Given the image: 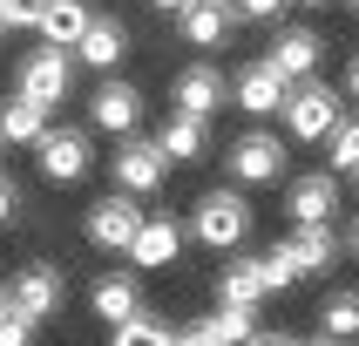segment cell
Wrapping results in <instances>:
<instances>
[{
	"instance_id": "cell-18",
	"label": "cell",
	"mask_w": 359,
	"mask_h": 346,
	"mask_svg": "<svg viewBox=\"0 0 359 346\" xmlns=\"http://www.w3.org/2000/svg\"><path fill=\"white\" fill-rule=\"evenodd\" d=\"M156 149L170 163H197L203 149H210V122L203 116H183V109H170L163 116V129H156Z\"/></svg>"
},
{
	"instance_id": "cell-39",
	"label": "cell",
	"mask_w": 359,
	"mask_h": 346,
	"mask_svg": "<svg viewBox=\"0 0 359 346\" xmlns=\"http://www.w3.org/2000/svg\"><path fill=\"white\" fill-rule=\"evenodd\" d=\"M346 177H353V190H359V163H353V170H346Z\"/></svg>"
},
{
	"instance_id": "cell-41",
	"label": "cell",
	"mask_w": 359,
	"mask_h": 346,
	"mask_svg": "<svg viewBox=\"0 0 359 346\" xmlns=\"http://www.w3.org/2000/svg\"><path fill=\"white\" fill-rule=\"evenodd\" d=\"M305 346H332V340H305Z\"/></svg>"
},
{
	"instance_id": "cell-25",
	"label": "cell",
	"mask_w": 359,
	"mask_h": 346,
	"mask_svg": "<svg viewBox=\"0 0 359 346\" xmlns=\"http://www.w3.org/2000/svg\"><path fill=\"white\" fill-rule=\"evenodd\" d=\"M210 333H217L224 346H244L251 333H258V312H244V305H217V312H210Z\"/></svg>"
},
{
	"instance_id": "cell-3",
	"label": "cell",
	"mask_w": 359,
	"mask_h": 346,
	"mask_svg": "<svg viewBox=\"0 0 359 346\" xmlns=\"http://www.w3.org/2000/svg\"><path fill=\"white\" fill-rule=\"evenodd\" d=\"M278 116H285V136L292 142H325L346 109H339V88H325V81L312 75V81H292V95H285Z\"/></svg>"
},
{
	"instance_id": "cell-19",
	"label": "cell",
	"mask_w": 359,
	"mask_h": 346,
	"mask_svg": "<svg viewBox=\"0 0 359 346\" xmlns=\"http://www.w3.org/2000/svg\"><path fill=\"white\" fill-rule=\"evenodd\" d=\"M264 299H271V292H264L258 258H231V265L217 272V305H244V312H258Z\"/></svg>"
},
{
	"instance_id": "cell-4",
	"label": "cell",
	"mask_w": 359,
	"mask_h": 346,
	"mask_svg": "<svg viewBox=\"0 0 359 346\" xmlns=\"http://www.w3.org/2000/svg\"><path fill=\"white\" fill-rule=\"evenodd\" d=\"M142 218H149V211H142V197L109 190V197H95L88 211H81V238L95 244V251H129V238H136Z\"/></svg>"
},
{
	"instance_id": "cell-5",
	"label": "cell",
	"mask_w": 359,
	"mask_h": 346,
	"mask_svg": "<svg viewBox=\"0 0 359 346\" xmlns=\"http://www.w3.org/2000/svg\"><path fill=\"white\" fill-rule=\"evenodd\" d=\"M109 177H116V190H129V197H156L163 177H170V157L156 149V136H122L116 157H109Z\"/></svg>"
},
{
	"instance_id": "cell-2",
	"label": "cell",
	"mask_w": 359,
	"mask_h": 346,
	"mask_svg": "<svg viewBox=\"0 0 359 346\" xmlns=\"http://www.w3.org/2000/svg\"><path fill=\"white\" fill-rule=\"evenodd\" d=\"M68 88H75V55L68 48H27V55L14 61V95L41 102V109H61L68 102Z\"/></svg>"
},
{
	"instance_id": "cell-34",
	"label": "cell",
	"mask_w": 359,
	"mask_h": 346,
	"mask_svg": "<svg viewBox=\"0 0 359 346\" xmlns=\"http://www.w3.org/2000/svg\"><path fill=\"white\" fill-rule=\"evenodd\" d=\"M346 95L359 102V55H353V68H346Z\"/></svg>"
},
{
	"instance_id": "cell-22",
	"label": "cell",
	"mask_w": 359,
	"mask_h": 346,
	"mask_svg": "<svg viewBox=\"0 0 359 346\" xmlns=\"http://www.w3.org/2000/svg\"><path fill=\"white\" fill-rule=\"evenodd\" d=\"M48 122H55V109H41V102H27V95L0 102V142H27V149H34Z\"/></svg>"
},
{
	"instance_id": "cell-9",
	"label": "cell",
	"mask_w": 359,
	"mask_h": 346,
	"mask_svg": "<svg viewBox=\"0 0 359 346\" xmlns=\"http://www.w3.org/2000/svg\"><path fill=\"white\" fill-rule=\"evenodd\" d=\"M88 122H95L102 136H116V142L136 136V129H142V88L122 81V75H109L95 95H88Z\"/></svg>"
},
{
	"instance_id": "cell-11",
	"label": "cell",
	"mask_w": 359,
	"mask_h": 346,
	"mask_svg": "<svg viewBox=\"0 0 359 346\" xmlns=\"http://www.w3.org/2000/svg\"><path fill=\"white\" fill-rule=\"evenodd\" d=\"M285 95H292V81H285L264 55H258V61H244V68H238V81H231V102H238L244 116H278V109H285Z\"/></svg>"
},
{
	"instance_id": "cell-31",
	"label": "cell",
	"mask_w": 359,
	"mask_h": 346,
	"mask_svg": "<svg viewBox=\"0 0 359 346\" xmlns=\"http://www.w3.org/2000/svg\"><path fill=\"white\" fill-rule=\"evenodd\" d=\"M170 346H224V340L210 333V319H190V326H177V333H170Z\"/></svg>"
},
{
	"instance_id": "cell-14",
	"label": "cell",
	"mask_w": 359,
	"mask_h": 346,
	"mask_svg": "<svg viewBox=\"0 0 359 346\" xmlns=\"http://www.w3.org/2000/svg\"><path fill=\"white\" fill-rule=\"evenodd\" d=\"M231 27H238V7H231V0H190L177 14V34L190 41V48H224Z\"/></svg>"
},
{
	"instance_id": "cell-33",
	"label": "cell",
	"mask_w": 359,
	"mask_h": 346,
	"mask_svg": "<svg viewBox=\"0 0 359 346\" xmlns=\"http://www.w3.org/2000/svg\"><path fill=\"white\" fill-rule=\"evenodd\" d=\"M244 346H299V340H285V333H251Z\"/></svg>"
},
{
	"instance_id": "cell-1",
	"label": "cell",
	"mask_w": 359,
	"mask_h": 346,
	"mask_svg": "<svg viewBox=\"0 0 359 346\" xmlns=\"http://www.w3.org/2000/svg\"><path fill=\"white\" fill-rule=\"evenodd\" d=\"M183 238H197L203 251H238L251 238V204H244V190H203L190 224H183Z\"/></svg>"
},
{
	"instance_id": "cell-10",
	"label": "cell",
	"mask_w": 359,
	"mask_h": 346,
	"mask_svg": "<svg viewBox=\"0 0 359 346\" xmlns=\"http://www.w3.org/2000/svg\"><path fill=\"white\" fill-rule=\"evenodd\" d=\"M75 55V68H95V75H116L122 61H129V20H109L95 14L88 27H81V41L68 48Z\"/></svg>"
},
{
	"instance_id": "cell-15",
	"label": "cell",
	"mask_w": 359,
	"mask_h": 346,
	"mask_svg": "<svg viewBox=\"0 0 359 346\" xmlns=\"http://www.w3.org/2000/svg\"><path fill=\"white\" fill-rule=\"evenodd\" d=\"M285 211H292V224H332V211H339V177H332V170L299 177L292 197H285Z\"/></svg>"
},
{
	"instance_id": "cell-24",
	"label": "cell",
	"mask_w": 359,
	"mask_h": 346,
	"mask_svg": "<svg viewBox=\"0 0 359 346\" xmlns=\"http://www.w3.org/2000/svg\"><path fill=\"white\" fill-rule=\"evenodd\" d=\"M353 333H359V292H325L319 340H353Z\"/></svg>"
},
{
	"instance_id": "cell-16",
	"label": "cell",
	"mask_w": 359,
	"mask_h": 346,
	"mask_svg": "<svg viewBox=\"0 0 359 346\" xmlns=\"http://www.w3.org/2000/svg\"><path fill=\"white\" fill-rule=\"evenodd\" d=\"M285 244V258H292V272L299 279H312V272H325V265L339 258V238H332V224H299L292 238H278Z\"/></svg>"
},
{
	"instance_id": "cell-13",
	"label": "cell",
	"mask_w": 359,
	"mask_h": 346,
	"mask_svg": "<svg viewBox=\"0 0 359 346\" xmlns=\"http://www.w3.org/2000/svg\"><path fill=\"white\" fill-rule=\"evenodd\" d=\"M183 258V224L177 218H142L136 238H129V265L136 272H170Z\"/></svg>"
},
{
	"instance_id": "cell-35",
	"label": "cell",
	"mask_w": 359,
	"mask_h": 346,
	"mask_svg": "<svg viewBox=\"0 0 359 346\" xmlns=\"http://www.w3.org/2000/svg\"><path fill=\"white\" fill-rule=\"evenodd\" d=\"M149 7H163V14H183V7H190V0H149Z\"/></svg>"
},
{
	"instance_id": "cell-42",
	"label": "cell",
	"mask_w": 359,
	"mask_h": 346,
	"mask_svg": "<svg viewBox=\"0 0 359 346\" xmlns=\"http://www.w3.org/2000/svg\"><path fill=\"white\" fill-rule=\"evenodd\" d=\"M346 7H353V14H359V0H346Z\"/></svg>"
},
{
	"instance_id": "cell-30",
	"label": "cell",
	"mask_w": 359,
	"mask_h": 346,
	"mask_svg": "<svg viewBox=\"0 0 359 346\" xmlns=\"http://www.w3.org/2000/svg\"><path fill=\"white\" fill-rule=\"evenodd\" d=\"M231 7H238V20H285L292 0H231Z\"/></svg>"
},
{
	"instance_id": "cell-27",
	"label": "cell",
	"mask_w": 359,
	"mask_h": 346,
	"mask_svg": "<svg viewBox=\"0 0 359 346\" xmlns=\"http://www.w3.org/2000/svg\"><path fill=\"white\" fill-rule=\"evenodd\" d=\"M258 272H264V292H285V285H299V272H292V258H285V244H271V251H264Z\"/></svg>"
},
{
	"instance_id": "cell-38",
	"label": "cell",
	"mask_w": 359,
	"mask_h": 346,
	"mask_svg": "<svg viewBox=\"0 0 359 346\" xmlns=\"http://www.w3.org/2000/svg\"><path fill=\"white\" fill-rule=\"evenodd\" d=\"M292 7H325V0H292Z\"/></svg>"
},
{
	"instance_id": "cell-28",
	"label": "cell",
	"mask_w": 359,
	"mask_h": 346,
	"mask_svg": "<svg viewBox=\"0 0 359 346\" xmlns=\"http://www.w3.org/2000/svg\"><path fill=\"white\" fill-rule=\"evenodd\" d=\"M41 7H48V0H7V34H34Z\"/></svg>"
},
{
	"instance_id": "cell-26",
	"label": "cell",
	"mask_w": 359,
	"mask_h": 346,
	"mask_svg": "<svg viewBox=\"0 0 359 346\" xmlns=\"http://www.w3.org/2000/svg\"><path fill=\"white\" fill-rule=\"evenodd\" d=\"M325 142H332V170H353L359 163V116H339Z\"/></svg>"
},
{
	"instance_id": "cell-7",
	"label": "cell",
	"mask_w": 359,
	"mask_h": 346,
	"mask_svg": "<svg viewBox=\"0 0 359 346\" xmlns=\"http://www.w3.org/2000/svg\"><path fill=\"white\" fill-rule=\"evenodd\" d=\"M285 163H292V149H285V136H271V129H244V136L224 149V170L238 183H278Z\"/></svg>"
},
{
	"instance_id": "cell-40",
	"label": "cell",
	"mask_w": 359,
	"mask_h": 346,
	"mask_svg": "<svg viewBox=\"0 0 359 346\" xmlns=\"http://www.w3.org/2000/svg\"><path fill=\"white\" fill-rule=\"evenodd\" d=\"M0 305H7V279H0Z\"/></svg>"
},
{
	"instance_id": "cell-21",
	"label": "cell",
	"mask_w": 359,
	"mask_h": 346,
	"mask_svg": "<svg viewBox=\"0 0 359 346\" xmlns=\"http://www.w3.org/2000/svg\"><path fill=\"white\" fill-rule=\"evenodd\" d=\"M88 305H95V319H129V312H142V285L136 272H109V279H95V292H88Z\"/></svg>"
},
{
	"instance_id": "cell-8",
	"label": "cell",
	"mask_w": 359,
	"mask_h": 346,
	"mask_svg": "<svg viewBox=\"0 0 359 346\" xmlns=\"http://www.w3.org/2000/svg\"><path fill=\"white\" fill-rule=\"evenodd\" d=\"M34 163H41V177L48 183H81L88 177V163H95V149H88V129H41L34 142Z\"/></svg>"
},
{
	"instance_id": "cell-6",
	"label": "cell",
	"mask_w": 359,
	"mask_h": 346,
	"mask_svg": "<svg viewBox=\"0 0 359 346\" xmlns=\"http://www.w3.org/2000/svg\"><path fill=\"white\" fill-rule=\"evenodd\" d=\"M61 292H68V285H61V265H48V258H27L14 279H7V305H14L20 319H34V326L61 312Z\"/></svg>"
},
{
	"instance_id": "cell-32",
	"label": "cell",
	"mask_w": 359,
	"mask_h": 346,
	"mask_svg": "<svg viewBox=\"0 0 359 346\" xmlns=\"http://www.w3.org/2000/svg\"><path fill=\"white\" fill-rule=\"evenodd\" d=\"M14 218H20V183L0 177V224H14Z\"/></svg>"
},
{
	"instance_id": "cell-23",
	"label": "cell",
	"mask_w": 359,
	"mask_h": 346,
	"mask_svg": "<svg viewBox=\"0 0 359 346\" xmlns=\"http://www.w3.org/2000/svg\"><path fill=\"white\" fill-rule=\"evenodd\" d=\"M109 346H170V319L142 305V312H129V319L109 326Z\"/></svg>"
},
{
	"instance_id": "cell-29",
	"label": "cell",
	"mask_w": 359,
	"mask_h": 346,
	"mask_svg": "<svg viewBox=\"0 0 359 346\" xmlns=\"http://www.w3.org/2000/svg\"><path fill=\"white\" fill-rule=\"evenodd\" d=\"M0 346H34V319H20L14 305H0Z\"/></svg>"
},
{
	"instance_id": "cell-20",
	"label": "cell",
	"mask_w": 359,
	"mask_h": 346,
	"mask_svg": "<svg viewBox=\"0 0 359 346\" xmlns=\"http://www.w3.org/2000/svg\"><path fill=\"white\" fill-rule=\"evenodd\" d=\"M88 20H95V7H88V0H48V7H41V27H34V34L48 41V48H75Z\"/></svg>"
},
{
	"instance_id": "cell-37",
	"label": "cell",
	"mask_w": 359,
	"mask_h": 346,
	"mask_svg": "<svg viewBox=\"0 0 359 346\" xmlns=\"http://www.w3.org/2000/svg\"><path fill=\"white\" fill-rule=\"evenodd\" d=\"M0 34H7V0H0Z\"/></svg>"
},
{
	"instance_id": "cell-36",
	"label": "cell",
	"mask_w": 359,
	"mask_h": 346,
	"mask_svg": "<svg viewBox=\"0 0 359 346\" xmlns=\"http://www.w3.org/2000/svg\"><path fill=\"white\" fill-rule=\"evenodd\" d=\"M346 251H353V258H359V218H353V231H346Z\"/></svg>"
},
{
	"instance_id": "cell-17",
	"label": "cell",
	"mask_w": 359,
	"mask_h": 346,
	"mask_svg": "<svg viewBox=\"0 0 359 346\" xmlns=\"http://www.w3.org/2000/svg\"><path fill=\"white\" fill-rule=\"evenodd\" d=\"M177 109L183 116H203V122L224 109V75L210 68V61H190V68L177 75Z\"/></svg>"
},
{
	"instance_id": "cell-12",
	"label": "cell",
	"mask_w": 359,
	"mask_h": 346,
	"mask_svg": "<svg viewBox=\"0 0 359 346\" xmlns=\"http://www.w3.org/2000/svg\"><path fill=\"white\" fill-rule=\"evenodd\" d=\"M319 55H325V41L312 34V27H278V34L264 41V61H271L285 81H312L319 75Z\"/></svg>"
}]
</instances>
